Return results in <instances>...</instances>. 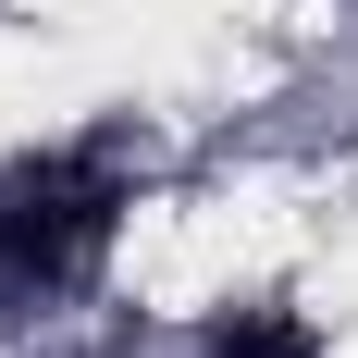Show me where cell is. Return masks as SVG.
<instances>
[{
	"instance_id": "obj_1",
	"label": "cell",
	"mask_w": 358,
	"mask_h": 358,
	"mask_svg": "<svg viewBox=\"0 0 358 358\" xmlns=\"http://www.w3.org/2000/svg\"><path fill=\"white\" fill-rule=\"evenodd\" d=\"M111 210H124L111 161H13L0 173V309L62 296L111 248Z\"/></svg>"
},
{
	"instance_id": "obj_2",
	"label": "cell",
	"mask_w": 358,
	"mask_h": 358,
	"mask_svg": "<svg viewBox=\"0 0 358 358\" xmlns=\"http://www.w3.org/2000/svg\"><path fill=\"white\" fill-rule=\"evenodd\" d=\"M198 358H322V334L296 322L285 296H259V309H222V322L198 334Z\"/></svg>"
}]
</instances>
